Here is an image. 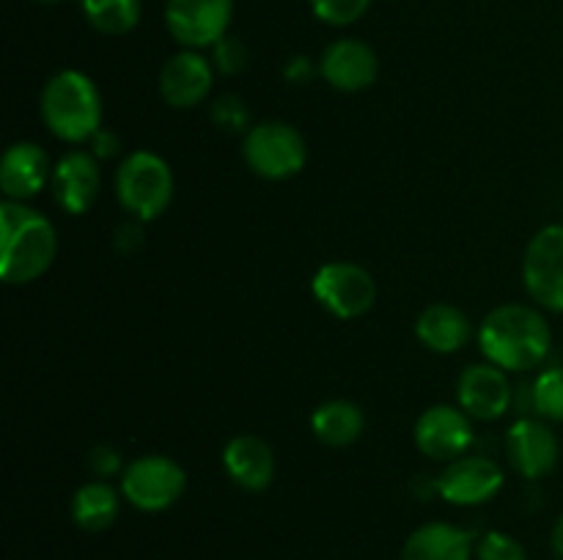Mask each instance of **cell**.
<instances>
[{"mask_svg":"<svg viewBox=\"0 0 563 560\" xmlns=\"http://www.w3.org/2000/svg\"><path fill=\"white\" fill-rule=\"evenodd\" d=\"M49 179H53L49 159L38 143L20 141L5 148L3 163H0V187L9 201H31Z\"/></svg>","mask_w":563,"mask_h":560,"instance_id":"cell-17","label":"cell"},{"mask_svg":"<svg viewBox=\"0 0 563 560\" xmlns=\"http://www.w3.org/2000/svg\"><path fill=\"white\" fill-rule=\"evenodd\" d=\"M214 82L212 60L203 58L198 49H185L165 60L159 71V93L176 110H190L207 99Z\"/></svg>","mask_w":563,"mask_h":560,"instance_id":"cell-15","label":"cell"},{"mask_svg":"<svg viewBox=\"0 0 563 560\" xmlns=\"http://www.w3.org/2000/svg\"><path fill=\"white\" fill-rule=\"evenodd\" d=\"M553 549H555V555L563 560V516L555 522V527H553Z\"/></svg>","mask_w":563,"mask_h":560,"instance_id":"cell-33","label":"cell"},{"mask_svg":"<svg viewBox=\"0 0 563 560\" xmlns=\"http://www.w3.org/2000/svg\"><path fill=\"white\" fill-rule=\"evenodd\" d=\"M473 443L471 415L462 406L434 404L418 417L416 445L423 456L434 461H454L465 456Z\"/></svg>","mask_w":563,"mask_h":560,"instance_id":"cell-11","label":"cell"},{"mask_svg":"<svg viewBox=\"0 0 563 560\" xmlns=\"http://www.w3.org/2000/svg\"><path fill=\"white\" fill-rule=\"evenodd\" d=\"M478 560H528L526 547L515 536L500 530H489L482 541L476 544Z\"/></svg>","mask_w":563,"mask_h":560,"instance_id":"cell-26","label":"cell"},{"mask_svg":"<svg viewBox=\"0 0 563 560\" xmlns=\"http://www.w3.org/2000/svg\"><path fill=\"white\" fill-rule=\"evenodd\" d=\"M214 71H223V75H236V71L245 69L247 64V49L240 38L223 36L214 44Z\"/></svg>","mask_w":563,"mask_h":560,"instance_id":"cell-27","label":"cell"},{"mask_svg":"<svg viewBox=\"0 0 563 560\" xmlns=\"http://www.w3.org/2000/svg\"><path fill=\"white\" fill-rule=\"evenodd\" d=\"M91 154L93 157H113L115 152H119V137L113 135V132H104V130H99L97 135L91 137Z\"/></svg>","mask_w":563,"mask_h":560,"instance_id":"cell-31","label":"cell"},{"mask_svg":"<svg viewBox=\"0 0 563 560\" xmlns=\"http://www.w3.org/2000/svg\"><path fill=\"white\" fill-rule=\"evenodd\" d=\"M286 75H289L295 82H302V80H306V77H311V66L306 64V58H297L295 64H291L289 69H286Z\"/></svg>","mask_w":563,"mask_h":560,"instance_id":"cell-32","label":"cell"},{"mask_svg":"<svg viewBox=\"0 0 563 560\" xmlns=\"http://www.w3.org/2000/svg\"><path fill=\"white\" fill-rule=\"evenodd\" d=\"M504 470L487 456H460L438 478L440 497L451 505H482L504 489Z\"/></svg>","mask_w":563,"mask_h":560,"instance_id":"cell-10","label":"cell"},{"mask_svg":"<svg viewBox=\"0 0 563 560\" xmlns=\"http://www.w3.org/2000/svg\"><path fill=\"white\" fill-rule=\"evenodd\" d=\"M372 0H311L313 14L319 16L322 22L335 27L352 25V22L361 20L363 14L368 11Z\"/></svg>","mask_w":563,"mask_h":560,"instance_id":"cell-25","label":"cell"},{"mask_svg":"<svg viewBox=\"0 0 563 560\" xmlns=\"http://www.w3.org/2000/svg\"><path fill=\"white\" fill-rule=\"evenodd\" d=\"M53 195L64 212L82 214L93 206L102 187V173H99V163L91 152H69L66 157L58 159L53 168Z\"/></svg>","mask_w":563,"mask_h":560,"instance_id":"cell-16","label":"cell"},{"mask_svg":"<svg viewBox=\"0 0 563 560\" xmlns=\"http://www.w3.org/2000/svg\"><path fill=\"white\" fill-rule=\"evenodd\" d=\"M311 428L313 437L328 448H346L361 439L366 417H363L361 406L352 401L333 399L317 406V412L311 415Z\"/></svg>","mask_w":563,"mask_h":560,"instance_id":"cell-21","label":"cell"},{"mask_svg":"<svg viewBox=\"0 0 563 560\" xmlns=\"http://www.w3.org/2000/svg\"><path fill=\"white\" fill-rule=\"evenodd\" d=\"M141 242H143V220L130 217L119 231H115V247H119V250L132 253L141 247Z\"/></svg>","mask_w":563,"mask_h":560,"instance_id":"cell-30","label":"cell"},{"mask_svg":"<svg viewBox=\"0 0 563 560\" xmlns=\"http://www.w3.org/2000/svg\"><path fill=\"white\" fill-rule=\"evenodd\" d=\"M80 9L104 36H124L141 22V0H80Z\"/></svg>","mask_w":563,"mask_h":560,"instance_id":"cell-23","label":"cell"},{"mask_svg":"<svg viewBox=\"0 0 563 560\" xmlns=\"http://www.w3.org/2000/svg\"><path fill=\"white\" fill-rule=\"evenodd\" d=\"M115 195L130 217L157 220L174 201V170L159 154L132 152L115 170Z\"/></svg>","mask_w":563,"mask_h":560,"instance_id":"cell-4","label":"cell"},{"mask_svg":"<svg viewBox=\"0 0 563 560\" xmlns=\"http://www.w3.org/2000/svg\"><path fill=\"white\" fill-rule=\"evenodd\" d=\"M506 450H509L511 467L528 481L550 475L561 456L553 428L537 417H520L511 423L509 434H506Z\"/></svg>","mask_w":563,"mask_h":560,"instance_id":"cell-12","label":"cell"},{"mask_svg":"<svg viewBox=\"0 0 563 560\" xmlns=\"http://www.w3.org/2000/svg\"><path fill=\"white\" fill-rule=\"evenodd\" d=\"M119 516V492L108 481H88L71 497V519L88 533L108 530Z\"/></svg>","mask_w":563,"mask_h":560,"instance_id":"cell-22","label":"cell"},{"mask_svg":"<svg viewBox=\"0 0 563 560\" xmlns=\"http://www.w3.org/2000/svg\"><path fill=\"white\" fill-rule=\"evenodd\" d=\"M58 236L53 223L27 203H0V278L9 285H25L42 278L55 261Z\"/></svg>","mask_w":563,"mask_h":560,"instance_id":"cell-2","label":"cell"},{"mask_svg":"<svg viewBox=\"0 0 563 560\" xmlns=\"http://www.w3.org/2000/svg\"><path fill=\"white\" fill-rule=\"evenodd\" d=\"M42 119L58 141L86 143L102 130V93L77 69H64L42 91Z\"/></svg>","mask_w":563,"mask_h":560,"instance_id":"cell-3","label":"cell"},{"mask_svg":"<svg viewBox=\"0 0 563 560\" xmlns=\"http://www.w3.org/2000/svg\"><path fill=\"white\" fill-rule=\"evenodd\" d=\"M88 467L93 470V475L97 478H110L115 475V472H124V467H121V453L115 448H110V445H97V448H91V453H88Z\"/></svg>","mask_w":563,"mask_h":560,"instance_id":"cell-28","label":"cell"},{"mask_svg":"<svg viewBox=\"0 0 563 560\" xmlns=\"http://www.w3.org/2000/svg\"><path fill=\"white\" fill-rule=\"evenodd\" d=\"M185 486L187 475L181 464H176L170 456L163 453L141 456L121 472V494L137 511H146V514L170 508L181 497Z\"/></svg>","mask_w":563,"mask_h":560,"instance_id":"cell-6","label":"cell"},{"mask_svg":"<svg viewBox=\"0 0 563 560\" xmlns=\"http://www.w3.org/2000/svg\"><path fill=\"white\" fill-rule=\"evenodd\" d=\"M313 296L335 318H361L377 302V283L361 264L330 261L317 269L311 280Z\"/></svg>","mask_w":563,"mask_h":560,"instance_id":"cell-7","label":"cell"},{"mask_svg":"<svg viewBox=\"0 0 563 560\" xmlns=\"http://www.w3.org/2000/svg\"><path fill=\"white\" fill-rule=\"evenodd\" d=\"M214 119H218L220 126H229V130H236V126L245 124V108L236 97H220L214 102Z\"/></svg>","mask_w":563,"mask_h":560,"instance_id":"cell-29","label":"cell"},{"mask_svg":"<svg viewBox=\"0 0 563 560\" xmlns=\"http://www.w3.org/2000/svg\"><path fill=\"white\" fill-rule=\"evenodd\" d=\"M234 0H168L165 3V25L170 36L187 49L214 47L229 36Z\"/></svg>","mask_w":563,"mask_h":560,"instance_id":"cell-9","label":"cell"},{"mask_svg":"<svg viewBox=\"0 0 563 560\" xmlns=\"http://www.w3.org/2000/svg\"><path fill=\"white\" fill-rule=\"evenodd\" d=\"M478 346L493 366L504 371H531L553 346V333L542 311L506 302L489 311L478 327Z\"/></svg>","mask_w":563,"mask_h":560,"instance_id":"cell-1","label":"cell"},{"mask_svg":"<svg viewBox=\"0 0 563 560\" xmlns=\"http://www.w3.org/2000/svg\"><path fill=\"white\" fill-rule=\"evenodd\" d=\"M247 168L269 181H284L300 173L308 163V143L300 130L286 121H262L251 126L242 143Z\"/></svg>","mask_w":563,"mask_h":560,"instance_id":"cell-5","label":"cell"},{"mask_svg":"<svg viewBox=\"0 0 563 560\" xmlns=\"http://www.w3.org/2000/svg\"><path fill=\"white\" fill-rule=\"evenodd\" d=\"M223 467L245 492H264L275 478V453L256 434H236L225 443Z\"/></svg>","mask_w":563,"mask_h":560,"instance_id":"cell-18","label":"cell"},{"mask_svg":"<svg viewBox=\"0 0 563 560\" xmlns=\"http://www.w3.org/2000/svg\"><path fill=\"white\" fill-rule=\"evenodd\" d=\"M416 335L429 351L454 355L471 340V318L451 302H432L418 316Z\"/></svg>","mask_w":563,"mask_h":560,"instance_id":"cell-19","label":"cell"},{"mask_svg":"<svg viewBox=\"0 0 563 560\" xmlns=\"http://www.w3.org/2000/svg\"><path fill=\"white\" fill-rule=\"evenodd\" d=\"M509 371L493 366V362H476L462 371L456 384L460 406L478 421H498L511 406V382Z\"/></svg>","mask_w":563,"mask_h":560,"instance_id":"cell-13","label":"cell"},{"mask_svg":"<svg viewBox=\"0 0 563 560\" xmlns=\"http://www.w3.org/2000/svg\"><path fill=\"white\" fill-rule=\"evenodd\" d=\"M473 536L449 522H429L407 538L401 560H471Z\"/></svg>","mask_w":563,"mask_h":560,"instance_id":"cell-20","label":"cell"},{"mask_svg":"<svg viewBox=\"0 0 563 560\" xmlns=\"http://www.w3.org/2000/svg\"><path fill=\"white\" fill-rule=\"evenodd\" d=\"M319 75L344 93H357L374 86L379 75V58L374 47L361 38H339L330 44L319 60Z\"/></svg>","mask_w":563,"mask_h":560,"instance_id":"cell-14","label":"cell"},{"mask_svg":"<svg viewBox=\"0 0 563 560\" xmlns=\"http://www.w3.org/2000/svg\"><path fill=\"white\" fill-rule=\"evenodd\" d=\"M531 399L542 421L563 423V368H548L539 373Z\"/></svg>","mask_w":563,"mask_h":560,"instance_id":"cell-24","label":"cell"},{"mask_svg":"<svg viewBox=\"0 0 563 560\" xmlns=\"http://www.w3.org/2000/svg\"><path fill=\"white\" fill-rule=\"evenodd\" d=\"M36 3H58V0H36Z\"/></svg>","mask_w":563,"mask_h":560,"instance_id":"cell-34","label":"cell"},{"mask_svg":"<svg viewBox=\"0 0 563 560\" xmlns=\"http://www.w3.org/2000/svg\"><path fill=\"white\" fill-rule=\"evenodd\" d=\"M522 283L537 305L563 313V225H548L528 242Z\"/></svg>","mask_w":563,"mask_h":560,"instance_id":"cell-8","label":"cell"}]
</instances>
